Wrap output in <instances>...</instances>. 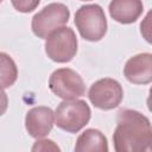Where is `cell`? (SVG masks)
Instances as JSON below:
<instances>
[{
	"label": "cell",
	"mask_w": 152,
	"mask_h": 152,
	"mask_svg": "<svg viewBox=\"0 0 152 152\" xmlns=\"http://www.w3.org/2000/svg\"><path fill=\"white\" fill-rule=\"evenodd\" d=\"M140 33L142 38L152 45V10L147 12L145 18L140 23Z\"/></svg>",
	"instance_id": "obj_13"
},
{
	"label": "cell",
	"mask_w": 152,
	"mask_h": 152,
	"mask_svg": "<svg viewBox=\"0 0 152 152\" xmlns=\"http://www.w3.org/2000/svg\"><path fill=\"white\" fill-rule=\"evenodd\" d=\"M75 25L81 37L89 42L101 40L107 32V19L100 5L81 6L75 13Z\"/></svg>",
	"instance_id": "obj_2"
},
{
	"label": "cell",
	"mask_w": 152,
	"mask_h": 152,
	"mask_svg": "<svg viewBox=\"0 0 152 152\" xmlns=\"http://www.w3.org/2000/svg\"><path fill=\"white\" fill-rule=\"evenodd\" d=\"M39 2L40 0H11V4L14 10L21 13H30L34 11L38 7Z\"/></svg>",
	"instance_id": "obj_14"
},
{
	"label": "cell",
	"mask_w": 152,
	"mask_h": 152,
	"mask_svg": "<svg viewBox=\"0 0 152 152\" xmlns=\"http://www.w3.org/2000/svg\"><path fill=\"white\" fill-rule=\"evenodd\" d=\"M124 97L121 84L114 78H101L91 84L88 91V99L91 104L102 110L116 108Z\"/></svg>",
	"instance_id": "obj_7"
},
{
	"label": "cell",
	"mask_w": 152,
	"mask_h": 152,
	"mask_svg": "<svg viewBox=\"0 0 152 152\" xmlns=\"http://www.w3.org/2000/svg\"><path fill=\"white\" fill-rule=\"evenodd\" d=\"M113 142L116 152L152 150V125L148 118L133 109L119 110Z\"/></svg>",
	"instance_id": "obj_1"
},
{
	"label": "cell",
	"mask_w": 152,
	"mask_h": 152,
	"mask_svg": "<svg viewBox=\"0 0 152 152\" xmlns=\"http://www.w3.org/2000/svg\"><path fill=\"white\" fill-rule=\"evenodd\" d=\"M112 19L120 24H132L141 15L144 5L141 0H112L109 6Z\"/></svg>",
	"instance_id": "obj_10"
},
{
	"label": "cell",
	"mask_w": 152,
	"mask_h": 152,
	"mask_svg": "<svg viewBox=\"0 0 152 152\" xmlns=\"http://www.w3.org/2000/svg\"><path fill=\"white\" fill-rule=\"evenodd\" d=\"M50 90L63 100H72L84 95L86 86L82 77L70 68L55 70L49 78Z\"/></svg>",
	"instance_id": "obj_6"
},
{
	"label": "cell",
	"mask_w": 152,
	"mask_h": 152,
	"mask_svg": "<svg viewBox=\"0 0 152 152\" xmlns=\"http://www.w3.org/2000/svg\"><path fill=\"white\" fill-rule=\"evenodd\" d=\"M146 104H147L148 110L152 113V87L150 88V93H148V97L146 100Z\"/></svg>",
	"instance_id": "obj_16"
},
{
	"label": "cell",
	"mask_w": 152,
	"mask_h": 152,
	"mask_svg": "<svg viewBox=\"0 0 152 152\" xmlns=\"http://www.w3.org/2000/svg\"><path fill=\"white\" fill-rule=\"evenodd\" d=\"M1 58V87L6 89L17 81L18 77V69L14 61L5 52L0 53Z\"/></svg>",
	"instance_id": "obj_12"
},
{
	"label": "cell",
	"mask_w": 152,
	"mask_h": 152,
	"mask_svg": "<svg viewBox=\"0 0 152 152\" xmlns=\"http://www.w3.org/2000/svg\"><path fill=\"white\" fill-rule=\"evenodd\" d=\"M91 112L83 100H64L55 110V124L68 133H77L90 120Z\"/></svg>",
	"instance_id": "obj_3"
},
{
	"label": "cell",
	"mask_w": 152,
	"mask_h": 152,
	"mask_svg": "<svg viewBox=\"0 0 152 152\" xmlns=\"http://www.w3.org/2000/svg\"><path fill=\"white\" fill-rule=\"evenodd\" d=\"M31 150L32 151H61V148L52 140H49V139L37 140Z\"/></svg>",
	"instance_id": "obj_15"
},
{
	"label": "cell",
	"mask_w": 152,
	"mask_h": 152,
	"mask_svg": "<svg viewBox=\"0 0 152 152\" xmlns=\"http://www.w3.org/2000/svg\"><path fill=\"white\" fill-rule=\"evenodd\" d=\"M81 1H90V0H81Z\"/></svg>",
	"instance_id": "obj_17"
},
{
	"label": "cell",
	"mask_w": 152,
	"mask_h": 152,
	"mask_svg": "<svg viewBox=\"0 0 152 152\" xmlns=\"http://www.w3.org/2000/svg\"><path fill=\"white\" fill-rule=\"evenodd\" d=\"M55 124V113L50 107L38 106L31 108L25 116L27 133L36 139L46 137Z\"/></svg>",
	"instance_id": "obj_8"
},
{
	"label": "cell",
	"mask_w": 152,
	"mask_h": 152,
	"mask_svg": "<svg viewBox=\"0 0 152 152\" xmlns=\"http://www.w3.org/2000/svg\"><path fill=\"white\" fill-rule=\"evenodd\" d=\"M77 38L71 27L62 26L55 30L45 40L48 57L57 63L70 62L77 52Z\"/></svg>",
	"instance_id": "obj_4"
},
{
	"label": "cell",
	"mask_w": 152,
	"mask_h": 152,
	"mask_svg": "<svg viewBox=\"0 0 152 152\" xmlns=\"http://www.w3.org/2000/svg\"><path fill=\"white\" fill-rule=\"evenodd\" d=\"M126 80L134 84H147L152 82V53L144 52L131 57L125 66Z\"/></svg>",
	"instance_id": "obj_9"
},
{
	"label": "cell",
	"mask_w": 152,
	"mask_h": 152,
	"mask_svg": "<svg viewBox=\"0 0 152 152\" xmlns=\"http://www.w3.org/2000/svg\"><path fill=\"white\" fill-rule=\"evenodd\" d=\"M69 18L70 11L64 4L52 2L33 15L31 27L38 38L46 39L55 30L64 26Z\"/></svg>",
	"instance_id": "obj_5"
},
{
	"label": "cell",
	"mask_w": 152,
	"mask_h": 152,
	"mask_svg": "<svg viewBox=\"0 0 152 152\" xmlns=\"http://www.w3.org/2000/svg\"><path fill=\"white\" fill-rule=\"evenodd\" d=\"M75 151L77 152H107L108 141L103 133L95 128H88L81 133L76 140Z\"/></svg>",
	"instance_id": "obj_11"
}]
</instances>
